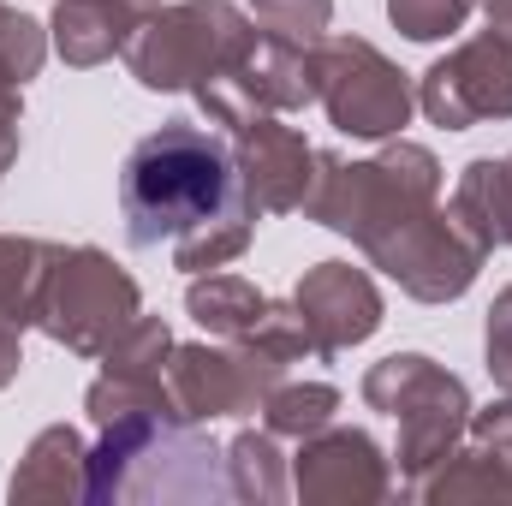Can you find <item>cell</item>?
I'll return each instance as SVG.
<instances>
[{"label": "cell", "instance_id": "10", "mask_svg": "<svg viewBox=\"0 0 512 506\" xmlns=\"http://www.w3.org/2000/svg\"><path fill=\"white\" fill-rule=\"evenodd\" d=\"M507 185H512V161H507Z\"/></svg>", "mask_w": 512, "mask_h": 506}, {"label": "cell", "instance_id": "6", "mask_svg": "<svg viewBox=\"0 0 512 506\" xmlns=\"http://www.w3.org/2000/svg\"><path fill=\"white\" fill-rule=\"evenodd\" d=\"M191 316L203 322V328H215V334H239V328H251L268 316V304L256 298L245 280H209V286H191Z\"/></svg>", "mask_w": 512, "mask_h": 506}, {"label": "cell", "instance_id": "9", "mask_svg": "<svg viewBox=\"0 0 512 506\" xmlns=\"http://www.w3.org/2000/svg\"><path fill=\"white\" fill-rule=\"evenodd\" d=\"M489 376L501 381V387H512V292L489 316Z\"/></svg>", "mask_w": 512, "mask_h": 506}, {"label": "cell", "instance_id": "5", "mask_svg": "<svg viewBox=\"0 0 512 506\" xmlns=\"http://www.w3.org/2000/svg\"><path fill=\"white\" fill-rule=\"evenodd\" d=\"M298 322H310V328H322V346H346V340H364V334H376V322H382V304H376V292L352 274V268H340V262H322L310 280H304V292H298Z\"/></svg>", "mask_w": 512, "mask_h": 506}, {"label": "cell", "instance_id": "3", "mask_svg": "<svg viewBox=\"0 0 512 506\" xmlns=\"http://www.w3.org/2000/svg\"><path fill=\"white\" fill-rule=\"evenodd\" d=\"M423 108L447 131H465L483 114H512V48L507 42H477V48L441 60L423 84Z\"/></svg>", "mask_w": 512, "mask_h": 506}, {"label": "cell", "instance_id": "1", "mask_svg": "<svg viewBox=\"0 0 512 506\" xmlns=\"http://www.w3.org/2000/svg\"><path fill=\"white\" fill-rule=\"evenodd\" d=\"M120 209H126V239L137 251L173 245L185 268H215L245 245V179L233 149L215 131L173 120V126L149 131L126 155L120 173Z\"/></svg>", "mask_w": 512, "mask_h": 506}, {"label": "cell", "instance_id": "7", "mask_svg": "<svg viewBox=\"0 0 512 506\" xmlns=\"http://www.w3.org/2000/svg\"><path fill=\"white\" fill-rule=\"evenodd\" d=\"M393 6V24L417 42H435L447 30H459V18L471 12V0H387Z\"/></svg>", "mask_w": 512, "mask_h": 506}, {"label": "cell", "instance_id": "4", "mask_svg": "<svg viewBox=\"0 0 512 506\" xmlns=\"http://www.w3.org/2000/svg\"><path fill=\"white\" fill-rule=\"evenodd\" d=\"M346 54H352V66H358V84L328 60L322 66V96H328V114H334V126L352 131V137H387V131L405 126V114H411V96H405V84H399V72L387 66L376 48H364V42H346Z\"/></svg>", "mask_w": 512, "mask_h": 506}, {"label": "cell", "instance_id": "8", "mask_svg": "<svg viewBox=\"0 0 512 506\" xmlns=\"http://www.w3.org/2000/svg\"><path fill=\"white\" fill-rule=\"evenodd\" d=\"M268 411H274V423H280V429H322V423H328V411H334V393H328V387L286 393V399H274Z\"/></svg>", "mask_w": 512, "mask_h": 506}, {"label": "cell", "instance_id": "2", "mask_svg": "<svg viewBox=\"0 0 512 506\" xmlns=\"http://www.w3.org/2000/svg\"><path fill=\"white\" fill-rule=\"evenodd\" d=\"M239 42H245V18L233 6H221V0L185 6L131 42V72L149 90H179L191 78H215L239 54Z\"/></svg>", "mask_w": 512, "mask_h": 506}]
</instances>
